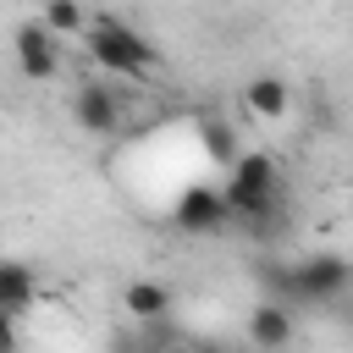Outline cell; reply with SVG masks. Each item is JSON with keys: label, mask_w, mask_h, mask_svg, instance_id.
Segmentation results:
<instances>
[{"label": "cell", "mask_w": 353, "mask_h": 353, "mask_svg": "<svg viewBox=\"0 0 353 353\" xmlns=\"http://www.w3.org/2000/svg\"><path fill=\"white\" fill-rule=\"evenodd\" d=\"M221 199H226V215L232 226L265 237V226L281 221V165L265 154V149H248L226 165L221 176Z\"/></svg>", "instance_id": "cell-1"}, {"label": "cell", "mask_w": 353, "mask_h": 353, "mask_svg": "<svg viewBox=\"0 0 353 353\" xmlns=\"http://www.w3.org/2000/svg\"><path fill=\"white\" fill-rule=\"evenodd\" d=\"M83 50H88V61H94L105 77H121V83H149L154 66H160V44H154L143 28L121 22V17H88Z\"/></svg>", "instance_id": "cell-2"}, {"label": "cell", "mask_w": 353, "mask_h": 353, "mask_svg": "<svg viewBox=\"0 0 353 353\" xmlns=\"http://www.w3.org/2000/svg\"><path fill=\"white\" fill-rule=\"evenodd\" d=\"M353 292V259L314 248L303 259H292V309H331Z\"/></svg>", "instance_id": "cell-3"}, {"label": "cell", "mask_w": 353, "mask_h": 353, "mask_svg": "<svg viewBox=\"0 0 353 353\" xmlns=\"http://www.w3.org/2000/svg\"><path fill=\"white\" fill-rule=\"evenodd\" d=\"M171 226H176L182 237H215V232H226L232 215H226L221 188H215V182H188V188L176 193V204H171Z\"/></svg>", "instance_id": "cell-4"}, {"label": "cell", "mask_w": 353, "mask_h": 353, "mask_svg": "<svg viewBox=\"0 0 353 353\" xmlns=\"http://www.w3.org/2000/svg\"><path fill=\"white\" fill-rule=\"evenodd\" d=\"M121 116H127V105H121V94H116L110 77H83V83L72 88V121H77L83 132L105 138V132L121 127Z\"/></svg>", "instance_id": "cell-5"}, {"label": "cell", "mask_w": 353, "mask_h": 353, "mask_svg": "<svg viewBox=\"0 0 353 353\" xmlns=\"http://www.w3.org/2000/svg\"><path fill=\"white\" fill-rule=\"evenodd\" d=\"M11 55H17V72L28 83H50L61 72V39L44 28V22H22L11 33Z\"/></svg>", "instance_id": "cell-6"}, {"label": "cell", "mask_w": 353, "mask_h": 353, "mask_svg": "<svg viewBox=\"0 0 353 353\" xmlns=\"http://www.w3.org/2000/svg\"><path fill=\"white\" fill-rule=\"evenodd\" d=\"M243 336H248V347L254 353H287L292 347V336H298V320H292V309L287 303H254L248 309V325H243Z\"/></svg>", "instance_id": "cell-7"}, {"label": "cell", "mask_w": 353, "mask_h": 353, "mask_svg": "<svg viewBox=\"0 0 353 353\" xmlns=\"http://www.w3.org/2000/svg\"><path fill=\"white\" fill-rule=\"evenodd\" d=\"M243 105H248V116H254V121H281V116L292 110V88H287V77L259 72V77H248V83H243Z\"/></svg>", "instance_id": "cell-8"}, {"label": "cell", "mask_w": 353, "mask_h": 353, "mask_svg": "<svg viewBox=\"0 0 353 353\" xmlns=\"http://www.w3.org/2000/svg\"><path fill=\"white\" fill-rule=\"evenodd\" d=\"M33 303H39V276H33V265H22V259H0V314L22 320Z\"/></svg>", "instance_id": "cell-9"}, {"label": "cell", "mask_w": 353, "mask_h": 353, "mask_svg": "<svg viewBox=\"0 0 353 353\" xmlns=\"http://www.w3.org/2000/svg\"><path fill=\"white\" fill-rule=\"evenodd\" d=\"M121 309L132 314V325H149V320H171L176 314V298H171L165 281H127Z\"/></svg>", "instance_id": "cell-10"}, {"label": "cell", "mask_w": 353, "mask_h": 353, "mask_svg": "<svg viewBox=\"0 0 353 353\" xmlns=\"http://www.w3.org/2000/svg\"><path fill=\"white\" fill-rule=\"evenodd\" d=\"M248 276H254V287H259L265 303H287V309H292V259H281V254H259Z\"/></svg>", "instance_id": "cell-11"}, {"label": "cell", "mask_w": 353, "mask_h": 353, "mask_svg": "<svg viewBox=\"0 0 353 353\" xmlns=\"http://www.w3.org/2000/svg\"><path fill=\"white\" fill-rule=\"evenodd\" d=\"M199 149L215 160V165H232L243 149H237V127L232 121H221V116H204L199 121Z\"/></svg>", "instance_id": "cell-12"}, {"label": "cell", "mask_w": 353, "mask_h": 353, "mask_svg": "<svg viewBox=\"0 0 353 353\" xmlns=\"http://www.w3.org/2000/svg\"><path fill=\"white\" fill-rule=\"evenodd\" d=\"M55 39H83V28H88V11L77 6V0H44V17H39Z\"/></svg>", "instance_id": "cell-13"}, {"label": "cell", "mask_w": 353, "mask_h": 353, "mask_svg": "<svg viewBox=\"0 0 353 353\" xmlns=\"http://www.w3.org/2000/svg\"><path fill=\"white\" fill-rule=\"evenodd\" d=\"M0 353H22V331L11 314H0Z\"/></svg>", "instance_id": "cell-14"}, {"label": "cell", "mask_w": 353, "mask_h": 353, "mask_svg": "<svg viewBox=\"0 0 353 353\" xmlns=\"http://www.w3.org/2000/svg\"><path fill=\"white\" fill-rule=\"evenodd\" d=\"M199 353H226V347H199Z\"/></svg>", "instance_id": "cell-15"}]
</instances>
